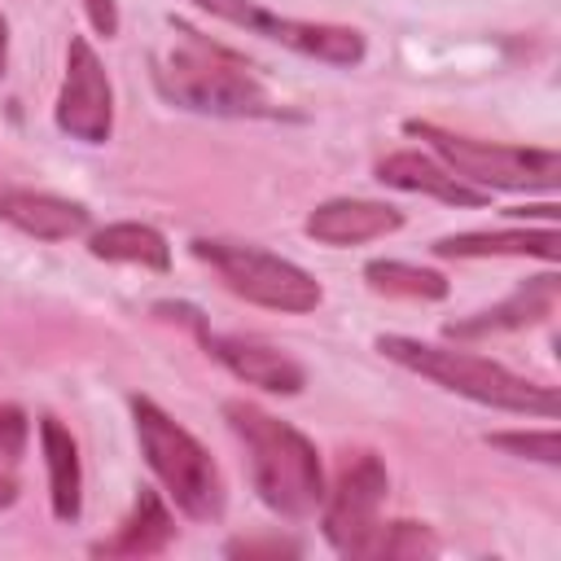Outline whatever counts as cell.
<instances>
[{
	"mask_svg": "<svg viewBox=\"0 0 561 561\" xmlns=\"http://www.w3.org/2000/svg\"><path fill=\"white\" fill-rule=\"evenodd\" d=\"M552 302H557V276L548 272V276H535V280H526L522 289H513L504 302H495V307H486V311H478V316H469V320H451L443 333L456 337V342L508 333V329H522V324L543 320V316L552 311Z\"/></svg>",
	"mask_w": 561,
	"mask_h": 561,
	"instance_id": "cell-14",
	"label": "cell"
},
{
	"mask_svg": "<svg viewBox=\"0 0 561 561\" xmlns=\"http://www.w3.org/2000/svg\"><path fill=\"white\" fill-rule=\"evenodd\" d=\"M377 351L386 359H394L399 368L421 373L434 386H443L451 394H465V399H473L482 408L543 416V421H552L561 412V399H557L552 386L526 381V377H517L513 368H504V364H495L486 355H473V351H460V346L421 342V337H403V333H381Z\"/></svg>",
	"mask_w": 561,
	"mask_h": 561,
	"instance_id": "cell-3",
	"label": "cell"
},
{
	"mask_svg": "<svg viewBox=\"0 0 561 561\" xmlns=\"http://www.w3.org/2000/svg\"><path fill=\"white\" fill-rule=\"evenodd\" d=\"M4 66H9V22L0 18V79H4Z\"/></svg>",
	"mask_w": 561,
	"mask_h": 561,
	"instance_id": "cell-25",
	"label": "cell"
},
{
	"mask_svg": "<svg viewBox=\"0 0 561 561\" xmlns=\"http://www.w3.org/2000/svg\"><path fill=\"white\" fill-rule=\"evenodd\" d=\"M193 254L202 263H210L219 272V280L254 302V307H267V311H285V316H307L320 307L324 289L311 272H302L298 263L272 254V250H259V245H245V241H210V237H197L193 241Z\"/></svg>",
	"mask_w": 561,
	"mask_h": 561,
	"instance_id": "cell-6",
	"label": "cell"
},
{
	"mask_svg": "<svg viewBox=\"0 0 561 561\" xmlns=\"http://www.w3.org/2000/svg\"><path fill=\"white\" fill-rule=\"evenodd\" d=\"M377 180L390 184V188H403V193H430L447 206H486L491 202L486 188H473L451 167H443V162H434L430 153H416V149L386 153L377 162Z\"/></svg>",
	"mask_w": 561,
	"mask_h": 561,
	"instance_id": "cell-13",
	"label": "cell"
},
{
	"mask_svg": "<svg viewBox=\"0 0 561 561\" xmlns=\"http://www.w3.org/2000/svg\"><path fill=\"white\" fill-rule=\"evenodd\" d=\"M364 280L373 294H390V298H412V302H438L447 298V280L430 267L416 263H399V259H373L364 263Z\"/></svg>",
	"mask_w": 561,
	"mask_h": 561,
	"instance_id": "cell-19",
	"label": "cell"
},
{
	"mask_svg": "<svg viewBox=\"0 0 561 561\" xmlns=\"http://www.w3.org/2000/svg\"><path fill=\"white\" fill-rule=\"evenodd\" d=\"M131 416H136V443L145 451V465L167 486L175 508L193 522H219L228 508V486L215 456L145 394L131 399Z\"/></svg>",
	"mask_w": 561,
	"mask_h": 561,
	"instance_id": "cell-4",
	"label": "cell"
},
{
	"mask_svg": "<svg viewBox=\"0 0 561 561\" xmlns=\"http://www.w3.org/2000/svg\"><path fill=\"white\" fill-rule=\"evenodd\" d=\"M83 13L96 26V35H105V39L118 35V0H83Z\"/></svg>",
	"mask_w": 561,
	"mask_h": 561,
	"instance_id": "cell-23",
	"label": "cell"
},
{
	"mask_svg": "<svg viewBox=\"0 0 561 561\" xmlns=\"http://www.w3.org/2000/svg\"><path fill=\"white\" fill-rule=\"evenodd\" d=\"M403 228V210L399 206H386V202H368V197H329L320 202L302 232L320 245H364V241H377V237H390Z\"/></svg>",
	"mask_w": 561,
	"mask_h": 561,
	"instance_id": "cell-11",
	"label": "cell"
},
{
	"mask_svg": "<svg viewBox=\"0 0 561 561\" xmlns=\"http://www.w3.org/2000/svg\"><path fill=\"white\" fill-rule=\"evenodd\" d=\"M403 131L430 140V149L443 158V167H451L460 180H469L473 188H486V193H552L561 180V158L552 149L473 140V136H456V131L421 123V118H408Z\"/></svg>",
	"mask_w": 561,
	"mask_h": 561,
	"instance_id": "cell-5",
	"label": "cell"
},
{
	"mask_svg": "<svg viewBox=\"0 0 561 561\" xmlns=\"http://www.w3.org/2000/svg\"><path fill=\"white\" fill-rule=\"evenodd\" d=\"M390 491V478H386V465L373 456V451H359L333 482V491H324V539L342 552V557H368L373 552V539L381 530V500Z\"/></svg>",
	"mask_w": 561,
	"mask_h": 561,
	"instance_id": "cell-8",
	"label": "cell"
},
{
	"mask_svg": "<svg viewBox=\"0 0 561 561\" xmlns=\"http://www.w3.org/2000/svg\"><path fill=\"white\" fill-rule=\"evenodd\" d=\"M0 219L13 224L18 232L35 237V241H70L79 232H88L92 215L88 206L57 197V193H35V188H9L0 184Z\"/></svg>",
	"mask_w": 561,
	"mask_h": 561,
	"instance_id": "cell-12",
	"label": "cell"
},
{
	"mask_svg": "<svg viewBox=\"0 0 561 561\" xmlns=\"http://www.w3.org/2000/svg\"><path fill=\"white\" fill-rule=\"evenodd\" d=\"M224 552H228V557H254V552H272V557H280V552H298V543H280V539H259V543H228Z\"/></svg>",
	"mask_w": 561,
	"mask_h": 561,
	"instance_id": "cell-24",
	"label": "cell"
},
{
	"mask_svg": "<svg viewBox=\"0 0 561 561\" xmlns=\"http://www.w3.org/2000/svg\"><path fill=\"white\" fill-rule=\"evenodd\" d=\"M224 421L241 438L245 460H250V482L272 513L311 517L324 504V491H329L324 465H320L316 443L302 430H294L289 421H280L254 403H241V399L224 403Z\"/></svg>",
	"mask_w": 561,
	"mask_h": 561,
	"instance_id": "cell-1",
	"label": "cell"
},
{
	"mask_svg": "<svg viewBox=\"0 0 561 561\" xmlns=\"http://www.w3.org/2000/svg\"><path fill=\"white\" fill-rule=\"evenodd\" d=\"M26 434H31L26 412L13 408V403H0V469H13L18 465V456L26 447ZM13 500H18V482L4 473L0 478V504H13Z\"/></svg>",
	"mask_w": 561,
	"mask_h": 561,
	"instance_id": "cell-20",
	"label": "cell"
},
{
	"mask_svg": "<svg viewBox=\"0 0 561 561\" xmlns=\"http://www.w3.org/2000/svg\"><path fill=\"white\" fill-rule=\"evenodd\" d=\"M491 447L513 451V456H530L539 465H561V443L557 430H526V434H486Z\"/></svg>",
	"mask_w": 561,
	"mask_h": 561,
	"instance_id": "cell-22",
	"label": "cell"
},
{
	"mask_svg": "<svg viewBox=\"0 0 561 561\" xmlns=\"http://www.w3.org/2000/svg\"><path fill=\"white\" fill-rule=\"evenodd\" d=\"M206 351L232 373L241 377L245 386H259V390H272V394H298L307 386V368L298 359H289L285 351L259 342V337H241V333H206L197 324Z\"/></svg>",
	"mask_w": 561,
	"mask_h": 561,
	"instance_id": "cell-10",
	"label": "cell"
},
{
	"mask_svg": "<svg viewBox=\"0 0 561 561\" xmlns=\"http://www.w3.org/2000/svg\"><path fill=\"white\" fill-rule=\"evenodd\" d=\"M557 228H504V232H456V237H438L434 254L438 259H543L557 263Z\"/></svg>",
	"mask_w": 561,
	"mask_h": 561,
	"instance_id": "cell-15",
	"label": "cell"
},
{
	"mask_svg": "<svg viewBox=\"0 0 561 561\" xmlns=\"http://www.w3.org/2000/svg\"><path fill=\"white\" fill-rule=\"evenodd\" d=\"M175 539V517L162 504L158 491L140 486L131 513L118 522V530L101 543H92V557H158Z\"/></svg>",
	"mask_w": 561,
	"mask_h": 561,
	"instance_id": "cell-16",
	"label": "cell"
},
{
	"mask_svg": "<svg viewBox=\"0 0 561 561\" xmlns=\"http://www.w3.org/2000/svg\"><path fill=\"white\" fill-rule=\"evenodd\" d=\"M202 13L241 26L250 35H263L280 48H294L302 57L329 61V66H359L364 61V35L355 26H333V22H298V18H280L254 0H193Z\"/></svg>",
	"mask_w": 561,
	"mask_h": 561,
	"instance_id": "cell-7",
	"label": "cell"
},
{
	"mask_svg": "<svg viewBox=\"0 0 561 561\" xmlns=\"http://www.w3.org/2000/svg\"><path fill=\"white\" fill-rule=\"evenodd\" d=\"M180 35L175 44L158 57V88L162 96H171L175 105L193 110V114H215V118H267L276 114L272 96L263 92V83L250 75V66L228 53L224 44L206 39L202 31L171 22Z\"/></svg>",
	"mask_w": 561,
	"mask_h": 561,
	"instance_id": "cell-2",
	"label": "cell"
},
{
	"mask_svg": "<svg viewBox=\"0 0 561 561\" xmlns=\"http://www.w3.org/2000/svg\"><path fill=\"white\" fill-rule=\"evenodd\" d=\"M88 254L92 259H105V263L149 267V272H167L171 267V245L149 224H110V228H96L88 237Z\"/></svg>",
	"mask_w": 561,
	"mask_h": 561,
	"instance_id": "cell-18",
	"label": "cell"
},
{
	"mask_svg": "<svg viewBox=\"0 0 561 561\" xmlns=\"http://www.w3.org/2000/svg\"><path fill=\"white\" fill-rule=\"evenodd\" d=\"M434 535L416 522H381L377 539H373V552L368 557H421V552H434Z\"/></svg>",
	"mask_w": 561,
	"mask_h": 561,
	"instance_id": "cell-21",
	"label": "cell"
},
{
	"mask_svg": "<svg viewBox=\"0 0 561 561\" xmlns=\"http://www.w3.org/2000/svg\"><path fill=\"white\" fill-rule=\"evenodd\" d=\"M53 118L70 140H83V145H105L114 131V88H110V75L96 48L83 35H70Z\"/></svg>",
	"mask_w": 561,
	"mask_h": 561,
	"instance_id": "cell-9",
	"label": "cell"
},
{
	"mask_svg": "<svg viewBox=\"0 0 561 561\" xmlns=\"http://www.w3.org/2000/svg\"><path fill=\"white\" fill-rule=\"evenodd\" d=\"M39 443H44V465H48V500L57 522H79L83 513V465H79V443L57 416L39 421Z\"/></svg>",
	"mask_w": 561,
	"mask_h": 561,
	"instance_id": "cell-17",
	"label": "cell"
}]
</instances>
